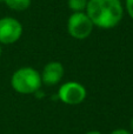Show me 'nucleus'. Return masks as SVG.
I'll return each mask as SVG.
<instances>
[{
    "label": "nucleus",
    "mask_w": 133,
    "mask_h": 134,
    "mask_svg": "<svg viewBox=\"0 0 133 134\" xmlns=\"http://www.w3.org/2000/svg\"><path fill=\"white\" fill-rule=\"evenodd\" d=\"M86 14L94 26L111 30L121 21L124 8L120 0H88Z\"/></svg>",
    "instance_id": "1"
},
{
    "label": "nucleus",
    "mask_w": 133,
    "mask_h": 134,
    "mask_svg": "<svg viewBox=\"0 0 133 134\" xmlns=\"http://www.w3.org/2000/svg\"><path fill=\"white\" fill-rule=\"evenodd\" d=\"M41 76L32 67H21L16 69L11 78V86L20 94H32L41 87Z\"/></svg>",
    "instance_id": "2"
},
{
    "label": "nucleus",
    "mask_w": 133,
    "mask_h": 134,
    "mask_svg": "<svg viewBox=\"0 0 133 134\" xmlns=\"http://www.w3.org/2000/svg\"><path fill=\"white\" fill-rule=\"evenodd\" d=\"M93 23L88 18L86 12H77L71 14L67 20V31L72 38L77 40H84L91 35L93 31Z\"/></svg>",
    "instance_id": "3"
},
{
    "label": "nucleus",
    "mask_w": 133,
    "mask_h": 134,
    "mask_svg": "<svg viewBox=\"0 0 133 134\" xmlns=\"http://www.w3.org/2000/svg\"><path fill=\"white\" fill-rule=\"evenodd\" d=\"M87 91L84 85L77 81H67L60 86L58 91V98L66 105H79L86 99Z\"/></svg>",
    "instance_id": "4"
},
{
    "label": "nucleus",
    "mask_w": 133,
    "mask_h": 134,
    "mask_svg": "<svg viewBox=\"0 0 133 134\" xmlns=\"http://www.w3.org/2000/svg\"><path fill=\"white\" fill-rule=\"evenodd\" d=\"M23 35V25L11 16L0 18V44L9 45L16 42Z\"/></svg>",
    "instance_id": "5"
},
{
    "label": "nucleus",
    "mask_w": 133,
    "mask_h": 134,
    "mask_svg": "<svg viewBox=\"0 0 133 134\" xmlns=\"http://www.w3.org/2000/svg\"><path fill=\"white\" fill-rule=\"evenodd\" d=\"M65 73V69L61 63L59 61H51V63L46 64L40 73L41 76V82L47 86H54L61 81Z\"/></svg>",
    "instance_id": "6"
},
{
    "label": "nucleus",
    "mask_w": 133,
    "mask_h": 134,
    "mask_svg": "<svg viewBox=\"0 0 133 134\" xmlns=\"http://www.w3.org/2000/svg\"><path fill=\"white\" fill-rule=\"evenodd\" d=\"M5 4L13 11H26L31 6L32 0H4Z\"/></svg>",
    "instance_id": "7"
},
{
    "label": "nucleus",
    "mask_w": 133,
    "mask_h": 134,
    "mask_svg": "<svg viewBox=\"0 0 133 134\" xmlns=\"http://www.w3.org/2000/svg\"><path fill=\"white\" fill-rule=\"evenodd\" d=\"M87 2H88V0H68L67 4L68 7L73 11V13H77V12L86 11Z\"/></svg>",
    "instance_id": "8"
},
{
    "label": "nucleus",
    "mask_w": 133,
    "mask_h": 134,
    "mask_svg": "<svg viewBox=\"0 0 133 134\" xmlns=\"http://www.w3.org/2000/svg\"><path fill=\"white\" fill-rule=\"evenodd\" d=\"M126 11L133 20V0H126Z\"/></svg>",
    "instance_id": "9"
},
{
    "label": "nucleus",
    "mask_w": 133,
    "mask_h": 134,
    "mask_svg": "<svg viewBox=\"0 0 133 134\" xmlns=\"http://www.w3.org/2000/svg\"><path fill=\"white\" fill-rule=\"evenodd\" d=\"M110 134H132V133L127 130H124V128H118V130L112 131Z\"/></svg>",
    "instance_id": "10"
},
{
    "label": "nucleus",
    "mask_w": 133,
    "mask_h": 134,
    "mask_svg": "<svg viewBox=\"0 0 133 134\" xmlns=\"http://www.w3.org/2000/svg\"><path fill=\"white\" fill-rule=\"evenodd\" d=\"M85 134H103V133L99 132V131H88V132H86Z\"/></svg>",
    "instance_id": "11"
},
{
    "label": "nucleus",
    "mask_w": 133,
    "mask_h": 134,
    "mask_svg": "<svg viewBox=\"0 0 133 134\" xmlns=\"http://www.w3.org/2000/svg\"><path fill=\"white\" fill-rule=\"evenodd\" d=\"M131 128H132V131H133V118H132V120H131Z\"/></svg>",
    "instance_id": "12"
},
{
    "label": "nucleus",
    "mask_w": 133,
    "mask_h": 134,
    "mask_svg": "<svg viewBox=\"0 0 133 134\" xmlns=\"http://www.w3.org/2000/svg\"><path fill=\"white\" fill-rule=\"evenodd\" d=\"M1 53H2V48H1V44H0V57H1Z\"/></svg>",
    "instance_id": "13"
},
{
    "label": "nucleus",
    "mask_w": 133,
    "mask_h": 134,
    "mask_svg": "<svg viewBox=\"0 0 133 134\" xmlns=\"http://www.w3.org/2000/svg\"><path fill=\"white\" fill-rule=\"evenodd\" d=\"M0 1H4V0H0Z\"/></svg>",
    "instance_id": "14"
},
{
    "label": "nucleus",
    "mask_w": 133,
    "mask_h": 134,
    "mask_svg": "<svg viewBox=\"0 0 133 134\" xmlns=\"http://www.w3.org/2000/svg\"><path fill=\"white\" fill-rule=\"evenodd\" d=\"M120 1H121V0H120Z\"/></svg>",
    "instance_id": "15"
}]
</instances>
